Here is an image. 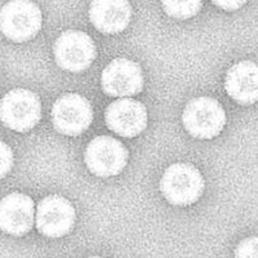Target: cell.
<instances>
[{"mask_svg": "<svg viewBox=\"0 0 258 258\" xmlns=\"http://www.w3.org/2000/svg\"><path fill=\"white\" fill-rule=\"evenodd\" d=\"M183 124L191 136L209 140L221 133L226 123L223 107L209 97H199L190 101L183 111Z\"/></svg>", "mask_w": 258, "mask_h": 258, "instance_id": "3957f363", "label": "cell"}, {"mask_svg": "<svg viewBox=\"0 0 258 258\" xmlns=\"http://www.w3.org/2000/svg\"><path fill=\"white\" fill-rule=\"evenodd\" d=\"M235 258H258V236L244 239L235 250Z\"/></svg>", "mask_w": 258, "mask_h": 258, "instance_id": "9a60e30c", "label": "cell"}, {"mask_svg": "<svg viewBox=\"0 0 258 258\" xmlns=\"http://www.w3.org/2000/svg\"><path fill=\"white\" fill-rule=\"evenodd\" d=\"M35 220L40 234L48 238H61L73 229L75 209L64 198L50 195L39 203Z\"/></svg>", "mask_w": 258, "mask_h": 258, "instance_id": "ba28073f", "label": "cell"}, {"mask_svg": "<svg viewBox=\"0 0 258 258\" xmlns=\"http://www.w3.org/2000/svg\"><path fill=\"white\" fill-rule=\"evenodd\" d=\"M102 88L111 97L126 98L141 92L144 85L141 68L136 62L125 58L114 59L103 70Z\"/></svg>", "mask_w": 258, "mask_h": 258, "instance_id": "9c48e42d", "label": "cell"}, {"mask_svg": "<svg viewBox=\"0 0 258 258\" xmlns=\"http://www.w3.org/2000/svg\"><path fill=\"white\" fill-rule=\"evenodd\" d=\"M40 27V9L31 2H11L0 11V30L7 38L16 43L34 38Z\"/></svg>", "mask_w": 258, "mask_h": 258, "instance_id": "277c9868", "label": "cell"}, {"mask_svg": "<svg viewBox=\"0 0 258 258\" xmlns=\"http://www.w3.org/2000/svg\"><path fill=\"white\" fill-rule=\"evenodd\" d=\"M54 57L59 68L71 73L88 69L96 58V45L88 34L69 30L54 43Z\"/></svg>", "mask_w": 258, "mask_h": 258, "instance_id": "5b68a950", "label": "cell"}, {"mask_svg": "<svg viewBox=\"0 0 258 258\" xmlns=\"http://www.w3.org/2000/svg\"><path fill=\"white\" fill-rule=\"evenodd\" d=\"M131 15V4L120 0L93 2L89 9L92 24L105 34H117L123 31L128 26Z\"/></svg>", "mask_w": 258, "mask_h": 258, "instance_id": "4fadbf2b", "label": "cell"}, {"mask_svg": "<svg viewBox=\"0 0 258 258\" xmlns=\"http://www.w3.org/2000/svg\"><path fill=\"white\" fill-rule=\"evenodd\" d=\"M13 165V153L11 147L0 141V178L8 173Z\"/></svg>", "mask_w": 258, "mask_h": 258, "instance_id": "2e32d148", "label": "cell"}, {"mask_svg": "<svg viewBox=\"0 0 258 258\" xmlns=\"http://www.w3.org/2000/svg\"><path fill=\"white\" fill-rule=\"evenodd\" d=\"M226 91L240 105H252L258 101V64L241 61L234 64L226 75Z\"/></svg>", "mask_w": 258, "mask_h": 258, "instance_id": "7c38bea8", "label": "cell"}, {"mask_svg": "<svg viewBox=\"0 0 258 258\" xmlns=\"http://www.w3.org/2000/svg\"><path fill=\"white\" fill-rule=\"evenodd\" d=\"M89 258H102V257H89Z\"/></svg>", "mask_w": 258, "mask_h": 258, "instance_id": "ac0fdd59", "label": "cell"}, {"mask_svg": "<svg viewBox=\"0 0 258 258\" xmlns=\"http://www.w3.org/2000/svg\"><path fill=\"white\" fill-rule=\"evenodd\" d=\"M163 8L167 15L174 18H190L198 15L202 9L200 2H165Z\"/></svg>", "mask_w": 258, "mask_h": 258, "instance_id": "5bb4252c", "label": "cell"}, {"mask_svg": "<svg viewBox=\"0 0 258 258\" xmlns=\"http://www.w3.org/2000/svg\"><path fill=\"white\" fill-rule=\"evenodd\" d=\"M35 207L30 197L13 192L0 200V229L9 235L21 236L32 229Z\"/></svg>", "mask_w": 258, "mask_h": 258, "instance_id": "8fae6325", "label": "cell"}, {"mask_svg": "<svg viewBox=\"0 0 258 258\" xmlns=\"http://www.w3.org/2000/svg\"><path fill=\"white\" fill-rule=\"evenodd\" d=\"M244 4H245V2H214V6L220 7L223 11H236Z\"/></svg>", "mask_w": 258, "mask_h": 258, "instance_id": "e0dca14e", "label": "cell"}, {"mask_svg": "<svg viewBox=\"0 0 258 258\" xmlns=\"http://www.w3.org/2000/svg\"><path fill=\"white\" fill-rule=\"evenodd\" d=\"M93 110L88 100L77 93H70L56 101L52 109L54 128L66 136H78L89 128Z\"/></svg>", "mask_w": 258, "mask_h": 258, "instance_id": "52a82bcc", "label": "cell"}, {"mask_svg": "<svg viewBox=\"0 0 258 258\" xmlns=\"http://www.w3.org/2000/svg\"><path fill=\"white\" fill-rule=\"evenodd\" d=\"M128 160V151L115 138L100 136L94 138L85 151V163L98 177H112L120 173Z\"/></svg>", "mask_w": 258, "mask_h": 258, "instance_id": "8992f818", "label": "cell"}, {"mask_svg": "<svg viewBox=\"0 0 258 258\" xmlns=\"http://www.w3.org/2000/svg\"><path fill=\"white\" fill-rule=\"evenodd\" d=\"M160 190L173 206H190L202 197L204 179L199 170L191 164H173L164 172Z\"/></svg>", "mask_w": 258, "mask_h": 258, "instance_id": "6da1fadb", "label": "cell"}, {"mask_svg": "<svg viewBox=\"0 0 258 258\" xmlns=\"http://www.w3.org/2000/svg\"><path fill=\"white\" fill-rule=\"evenodd\" d=\"M105 119L112 132L121 137L132 138L146 128L147 111L141 102L131 98H121L106 109Z\"/></svg>", "mask_w": 258, "mask_h": 258, "instance_id": "30bf717a", "label": "cell"}, {"mask_svg": "<svg viewBox=\"0 0 258 258\" xmlns=\"http://www.w3.org/2000/svg\"><path fill=\"white\" fill-rule=\"evenodd\" d=\"M38 96L27 89H13L0 101V120L16 132H27L40 120Z\"/></svg>", "mask_w": 258, "mask_h": 258, "instance_id": "7a4b0ae2", "label": "cell"}]
</instances>
